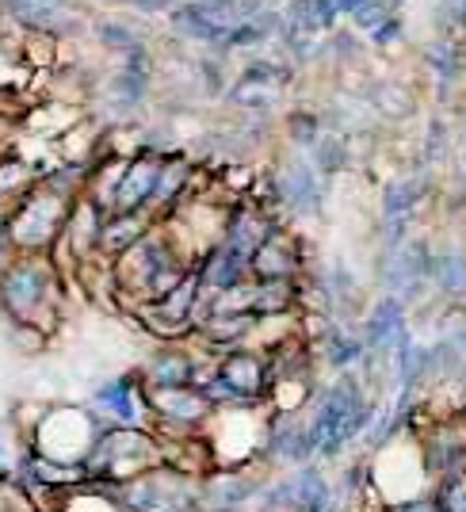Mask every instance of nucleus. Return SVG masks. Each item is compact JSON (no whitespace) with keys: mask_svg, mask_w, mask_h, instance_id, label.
I'll return each instance as SVG.
<instances>
[{"mask_svg":"<svg viewBox=\"0 0 466 512\" xmlns=\"http://www.w3.org/2000/svg\"><path fill=\"white\" fill-rule=\"evenodd\" d=\"M50 295H54V268L43 260V253H23L0 276V302L20 321H35Z\"/></svg>","mask_w":466,"mask_h":512,"instance_id":"7ed1b4c3","label":"nucleus"},{"mask_svg":"<svg viewBox=\"0 0 466 512\" xmlns=\"http://www.w3.org/2000/svg\"><path fill=\"white\" fill-rule=\"evenodd\" d=\"M149 379L157 386H184L191 379V360L180 348H161V352L153 356Z\"/></svg>","mask_w":466,"mask_h":512,"instance_id":"9b49d317","label":"nucleus"},{"mask_svg":"<svg viewBox=\"0 0 466 512\" xmlns=\"http://www.w3.org/2000/svg\"><path fill=\"white\" fill-rule=\"evenodd\" d=\"M4 12L20 23L23 31H46V35H73L85 16L69 0H4Z\"/></svg>","mask_w":466,"mask_h":512,"instance_id":"20e7f679","label":"nucleus"},{"mask_svg":"<svg viewBox=\"0 0 466 512\" xmlns=\"http://www.w3.org/2000/svg\"><path fill=\"white\" fill-rule=\"evenodd\" d=\"M272 199L295 214H314L321 207V172L310 161H287L272 172Z\"/></svg>","mask_w":466,"mask_h":512,"instance_id":"39448f33","label":"nucleus"},{"mask_svg":"<svg viewBox=\"0 0 466 512\" xmlns=\"http://www.w3.org/2000/svg\"><path fill=\"white\" fill-rule=\"evenodd\" d=\"M100 406H107V413L123 425H138L142 413H146V398H138V390L130 383H111L100 390Z\"/></svg>","mask_w":466,"mask_h":512,"instance_id":"1a4fd4ad","label":"nucleus"},{"mask_svg":"<svg viewBox=\"0 0 466 512\" xmlns=\"http://www.w3.org/2000/svg\"><path fill=\"white\" fill-rule=\"evenodd\" d=\"M306 153H310V165H314L321 176H333V172H340L348 165V142L340 138L337 130H321L318 142Z\"/></svg>","mask_w":466,"mask_h":512,"instance_id":"9d476101","label":"nucleus"},{"mask_svg":"<svg viewBox=\"0 0 466 512\" xmlns=\"http://www.w3.org/2000/svg\"><path fill=\"white\" fill-rule=\"evenodd\" d=\"M73 207V195L54 188L50 180H39L31 192L8 207V241L16 253H46L58 245L65 218Z\"/></svg>","mask_w":466,"mask_h":512,"instance_id":"f257e3e1","label":"nucleus"},{"mask_svg":"<svg viewBox=\"0 0 466 512\" xmlns=\"http://www.w3.org/2000/svg\"><path fill=\"white\" fill-rule=\"evenodd\" d=\"M249 272L256 279H295L298 272V245L283 230H272V234L260 241V249L249 260Z\"/></svg>","mask_w":466,"mask_h":512,"instance_id":"423d86ee","label":"nucleus"},{"mask_svg":"<svg viewBox=\"0 0 466 512\" xmlns=\"http://www.w3.org/2000/svg\"><path fill=\"white\" fill-rule=\"evenodd\" d=\"M39 180H43V176H39V169H35L27 157L4 153V157H0V207H12V203L23 199Z\"/></svg>","mask_w":466,"mask_h":512,"instance_id":"0eeeda50","label":"nucleus"},{"mask_svg":"<svg viewBox=\"0 0 466 512\" xmlns=\"http://www.w3.org/2000/svg\"><path fill=\"white\" fill-rule=\"evenodd\" d=\"M92 35H96V43L107 46V50H115V54H130V50L142 46V35H138V31H130L127 23H115V20L96 23Z\"/></svg>","mask_w":466,"mask_h":512,"instance_id":"f8f14e48","label":"nucleus"},{"mask_svg":"<svg viewBox=\"0 0 466 512\" xmlns=\"http://www.w3.org/2000/svg\"><path fill=\"white\" fill-rule=\"evenodd\" d=\"M367 421V409H363L360 394L348 383H337L325 390V398L318 402V413H314V425H310V440H314V451L321 455H337L356 432Z\"/></svg>","mask_w":466,"mask_h":512,"instance_id":"f03ea898","label":"nucleus"},{"mask_svg":"<svg viewBox=\"0 0 466 512\" xmlns=\"http://www.w3.org/2000/svg\"><path fill=\"white\" fill-rule=\"evenodd\" d=\"M222 386L226 390H233V398H241V394H253L256 386H260V379H264V363L256 360L253 352H237V356H230L226 360V367H222Z\"/></svg>","mask_w":466,"mask_h":512,"instance_id":"6e6552de","label":"nucleus"},{"mask_svg":"<svg viewBox=\"0 0 466 512\" xmlns=\"http://www.w3.org/2000/svg\"><path fill=\"white\" fill-rule=\"evenodd\" d=\"M325 130L318 115H310V111H295L291 119H287V134H291V142L302 146V150H310L314 142H318V134Z\"/></svg>","mask_w":466,"mask_h":512,"instance_id":"ddd939ff","label":"nucleus"}]
</instances>
